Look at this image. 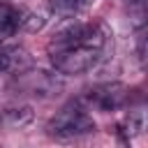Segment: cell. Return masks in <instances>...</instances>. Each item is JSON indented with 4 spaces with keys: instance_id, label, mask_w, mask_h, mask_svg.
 I'll use <instances>...</instances> for the list:
<instances>
[{
    "instance_id": "obj_1",
    "label": "cell",
    "mask_w": 148,
    "mask_h": 148,
    "mask_svg": "<svg viewBox=\"0 0 148 148\" xmlns=\"http://www.w3.org/2000/svg\"><path fill=\"white\" fill-rule=\"evenodd\" d=\"M111 30L106 23L90 18L60 28L46 44L49 60L60 74H83L92 69L111 44Z\"/></svg>"
},
{
    "instance_id": "obj_2",
    "label": "cell",
    "mask_w": 148,
    "mask_h": 148,
    "mask_svg": "<svg viewBox=\"0 0 148 148\" xmlns=\"http://www.w3.org/2000/svg\"><path fill=\"white\" fill-rule=\"evenodd\" d=\"M97 130L95 120L86 113L81 102H69L65 104L49 123H46V134L53 139H79L86 134H92Z\"/></svg>"
},
{
    "instance_id": "obj_3",
    "label": "cell",
    "mask_w": 148,
    "mask_h": 148,
    "mask_svg": "<svg viewBox=\"0 0 148 148\" xmlns=\"http://www.w3.org/2000/svg\"><path fill=\"white\" fill-rule=\"evenodd\" d=\"M12 88L21 95H32V97H58L65 90V83L58 74L46 72V69H18L12 79Z\"/></svg>"
},
{
    "instance_id": "obj_4",
    "label": "cell",
    "mask_w": 148,
    "mask_h": 148,
    "mask_svg": "<svg viewBox=\"0 0 148 148\" xmlns=\"http://www.w3.org/2000/svg\"><path fill=\"white\" fill-rule=\"evenodd\" d=\"M79 102L86 104V106H90V109H97L102 113H109V111L123 109L130 102V88L125 83H120V81L97 83V86L88 88Z\"/></svg>"
},
{
    "instance_id": "obj_5",
    "label": "cell",
    "mask_w": 148,
    "mask_h": 148,
    "mask_svg": "<svg viewBox=\"0 0 148 148\" xmlns=\"http://www.w3.org/2000/svg\"><path fill=\"white\" fill-rule=\"evenodd\" d=\"M23 14H25V9L14 7V5L0 0V44H2L5 39L14 37V35L21 30V25H23Z\"/></svg>"
},
{
    "instance_id": "obj_6",
    "label": "cell",
    "mask_w": 148,
    "mask_h": 148,
    "mask_svg": "<svg viewBox=\"0 0 148 148\" xmlns=\"http://www.w3.org/2000/svg\"><path fill=\"white\" fill-rule=\"evenodd\" d=\"M32 118H35V113H32V106H28V104L0 109V127L2 130H23L25 125L32 123Z\"/></svg>"
},
{
    "instance_id": "obj_7",
    "label": "cell",
    "mask_w": 148,
    "mask_h": 148,
    "mask_svg": "<svg viewBox=\"0 0 148 148\" xmlns=\"http://www.w3.org/2000/svg\"><path fill=\"white\" fill-rule=\"evenodd\" d=\"M30 65V58L21 49H2L0 51V74L2 72H18Z\"/></svg>"
},
{
    "instance_id": "obj_8",
    "label": "cell",
    "mask_w": 148,
    "mask_h": 148,
    "mask_svg": "<svg viewBox=\"0 0 148 148\" xmlns=\"http://www.w3.org/2000/svg\"><path fill=\"white\" fill-rule=\"evenodd\" d=\"M118 132H120V136L125 141L136 139L143 132V111H130V116L118 125Z\"/></svg>"
},
{
    "instance_id": "obj_9",
    "label": "cell",
    "mask_w": 148,
    "mask_h": 148,
    "mask_svg": "<svg viewBox=\"0 0 148 148\" xmlns=\"http://www.w3.org/2000/svg\"><path fill=\"white\" fill-rule=\"evenodd\" d=\"M95 0H49L51 9L60 16H72V14H79L83 12L88 5H92Z\"/></svg>"
},
{
    "instance_id": "obj_10",
    "label": "cell",
    "mask_w": 148,
    "mask_h": 148,
    "mask_svg": "<svg viewBox=\"0 0 148 148\" xmlns=\"http://www.w3.org/2000/svg\"><path fill=\"white\" fill-rule=\"evenodd\" d=\"M130 5V12H132V18L136 21V28L143 25V16H146V0H127Z\"/></svg>"
},
{
    "instance_id": "obj_11",
    "label": "cell",
    "mask_w": 148,
    "mask_h": 148,
    "mask_svg": "<svg viewBox=\"0 0 148 148\" xmlns=\"http://www.w3.org/2000/svg\"><path fill=\"white\" fill-rule=\"evenodd\" d=\"M136 58H139L141 65L146 62V28H143V25H141L139 32H136Z\"/></svg>"
}]
</instances>
